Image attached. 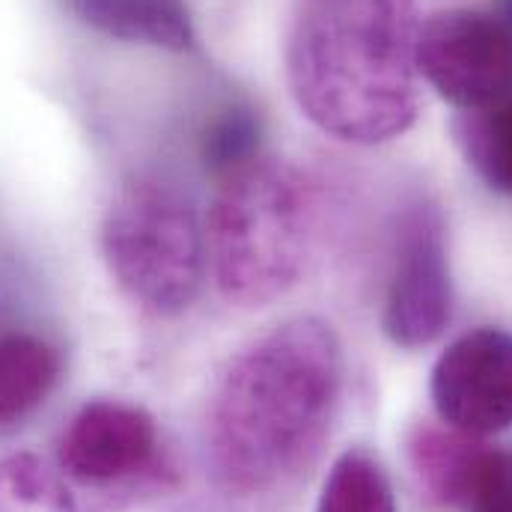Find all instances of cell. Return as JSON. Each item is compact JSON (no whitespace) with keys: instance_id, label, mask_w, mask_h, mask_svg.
<instances>
[{"instance_id":"obj_1","label":"cell","mask_w":512,"mask_h":512,"mask_svg":"<svg viewBox=\"0 0 512 512\" xmlns=\"http://www.w3.org/2000/svg\"><path fill=\"white\" fill-rule=\"evenodd\" d=\"M343 384L340 340L322 319H289L251 343L215 387L206 453L218 489L268 495L322 450Z\"/></svg>"},{"instance_id":"obj_2","label":"cell","mask_w":512,"mask_h":512,"mask_svg":"<svg viewBox=\"0 0 512 512\" xmlns=\"http://www.w3.org/2000/svg\"><path fill=\"white\" fill-rule=\"evenodd\" d=\"M420 0H304L286 42V81L325 134L376 146L420 114Z\"/></svg>"},{"instance_id":"obj_3","label":"cell","mask_w":512,"mask_h":512,"mask_svg":"<svg viewBox=\"0 0 512 512\" xmlns=\"http://www.w3.org/2000/svg\"><path fill=\"white\" fill-rule=\"evenodd\" d=\"M319 224L316 182L292 161L262 158L227 176L209 224L224 301L265 307L307 271Z\"/></svg>"},{"instance_id":"obj_4","label":"cell","mask_w":512,"mask_h":512,"mask_svg":"<svg viewBox=\"0 0 512 512\" xmlns=\"http://www.w3.org/2000/svg\"><path fill=\"white\" fill-rule=\"evenodd\" d=\"M102 254L128 301L155 316H176L203 286L206 245L197 212L167 185L131 182L102 224Z\"/></svg>"},{"instance_id":"obj_5","label":"cell","mask_w":512,"mask_h":512,"mask_svg":"<svg viewBox=\"0 0 512 512\" xmlns=\"http://www.w3.org/2000/svg\"><path fill=\"white\" fill-rule=\"evenodd\" d=\"M420 78L453 108L477 111L512 93V18L489 9H444L420 24Z\"/></svg>"},{"instance_id":"obj_6","label":"cell","mask_w":512,"mask_h":512,"mask_svg":"<svg viewBox=\"0 0 512 512\" xmlns=\"http://www.w3.org/2000/svg\"><path fill=\"white\" fill-rule=\"evenodd\" d=\"M453 316L450 259L435 209L414 206L399 227L384 298V334L402 349L435 343Z\"/></svg>"},{"instance_id":"obj_7","label":"cell","mask_w":512,"mask_h":512,"mask_svg":"<svg viewBox=\"0 0 512 512\" xmlns=\"http://www.w3.org/2000/svg\"><path fill=\"white\" fill-rule=\"evenodd\" d=\"M432 405L456 432L483 438L512 426V334L477 328L453 340L432 370Z\"/></svg>"},{"instance_id":"obj_8","label":"cell","mask_w":512,"mask_h":512,"mask_svg":"<svg viewBox=\"0 0 512 512\" xmlns=\"http://www.w3.org/2000/svg\"><path fill=\"white\" fill-rule=\"evenodd\" d=\"M158 429L149 411L120 399L87 402L60 438V468L90 486H111L149 471Z\"/></svg>"},{"instance_id":"obj_9","label":"cell","mask_w":512,"mask_h":512,"mask_svg":"<svg viewBox=\"0 0 512 512\" xmlns=\"http://www.w3.org/2000/svg\"><path fill=\"white\" fill-rule=\"evenodd\" d=\"M66 9L102 36L161 51H191L197 42L185 0H66Z\"/></svg>"},{"instance_id":"obj_10","label":"cell","mask_w":512,"mask_h":512,"mask_svg":"<svg viewBox=\"0 0 512 512\" xmlns=\"http://www.w3.org/2000/svg\"><path fill=\"white\" fill-rule=\"evenodd\" d=\"M408 456L432 501L468 504L486 471L492 447L450 426H417L408 441Z\"/></svg>"},{"instance_id":"obj_11","label":"cell","mask_w":512,"mask_h":512,"mask_svg":"<svg viewBox=\"0 0 512 512\" xmlns=\"http://www.w3.org/2000/svg\"><path fill=\"white\" fill-rule=\"evenodd\" d=\"M60 352L33 334L0 337V429L30 417L60 382Z\"/></svg>"},{"instance_id":"obj_12","label":"cell","mask_w":512,"mask_h":512,"mask_svg":"<svg viewBox=\"0 0 512 512\" xmlns=\"http://www.w3.org/2000/svg\"><path fill=\"white\" fill-rule=\"evenodd\" d=\"M453 134L474 173L489 188L512 194V93L486 108L462 111Z\"/></svg>"},{"instance_id":"obj_13","label":"cell","mask_w":512,"mask_h":512,"mask_svg":"<svg viewBox=\"0 0 512 512\" xmlns=\"http://www.w3.org/2000/svg\"><path fill=\"white\" fill-rule=\"evenodd\" d=\"M316 512H396V498L382 462L370 450H346L331 465Z\"/></svg>"},{"instance_id":"obj_14","label":"cell","mask_w":512,"mask_h":512,"mask_svg":"<svg viewBox=\"0 0 512 512\" xmlns=\"http://www.w3.org/2000/svg\"><path fill=\"white\" fill-rule=\"evenodd\" d=\"M0 512H78V504L39 456L15 453L0 462Z\"/></svg>"},{"instance_id":"obj_15","label":"cell","mask_w":512,"mask_h":512,"mask_svg":"<svg viewBox=\"0 0 512 512\" xmlns=\"http://www.w3.org/2000/svg\"><path fill=\"white\" fill-rule=\"evenodd\" d=\"M256 146L259 123L251 117V111H227L203 137V158L212 170L230 176L254 161L259 155Z\"/></svg>"},{"instance_id":"obj_16","label":"cell","mask_w":512,"mask_h":512,"mask_svg":"<svg viewBox=\"0 0 512 512\" xmlns=\"http://www.w3.org/2000/svg\"><path fill=\"white\" fill-rule=\"evenodd\" d=\"M468 512H512V450H492Z\"/></svg>"}]
</instances>
